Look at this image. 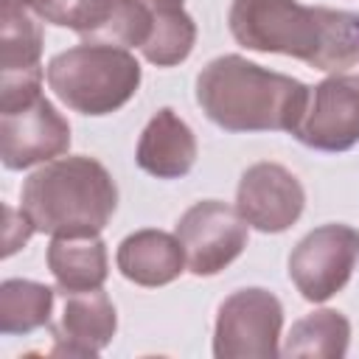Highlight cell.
<instances>
[{
    "mask_svg": "<svg viewBox=\"0 0 359 359\" xmlns=\"http://www.w3.org/2000/svg\"><path fill=\"white\" fill-rule=\"evenodd\" d=\"M70 149V123L42 95L0 107V160L8 171L62 157Z\"/></svg>",
    "mask_w": 359,
    "mask_h": 359,
    "instance_id": "7",
    "label": "cell"
},
{
    "mask_svg": "<svg viewBox=\"0 0 359 359\" xmlns=\"http://www.w3.org/2000/svg\"><path fill=\"white\" fill-rule=\"evenodd\" d=\"M149 8H180L182 0H143Z\"/></svg>",
    "mask_w": 359,
    "mask_h": 359,
    "instance_id": "20",
    "label": "cell"
},
{
    "mask_svg": "<svg viewBox=\"0 0 359 359\" xmlns=\"http://www.w3.org/2000/svg\"><path fill=\"white\" fill-rule=\"evenodd\" d=\"M317 151H348L359 143V76L331 73L311 87L306 112L292 132Z\"/></svg>",
    "mask_w": 359,
    "mask_h": 359,
    "instance_id": "10",
    "label": "cell"
},
{
    "mask_svg": "<svg viewBox=\"0 0 359 359\" xmlns=\"http://www.w3.org/2000/svg\"><path fill=\"white\" fill-rule=\"evenodd\" d=\"M359 261V230L342 222L320 224L306 233L289 255V278L300 297L325 303L345 289Z\"/></svg>",
    "mask_w": 359,
    "mask_h": 359,
    "instance_id": "6",
    "label": "cell"
},
{
    "mask_svg": "<svg viewBox=\"0 0 359 359\" xmlns=\"http://www.w3.org/2000/svg\"><path fill=\"white\" fill-rule=\"evenodd\" d=\"M233 39L258 53H283L314 70L345 73L359 62V14L297 0H233Z\"/></svg>",
    "mask_w": 359,
    "mask_h": 359,
    "instance_id": "1",
    "label": "cell"
},
{
    "mask_svg": "<svg viewBox=\"0 0 359 359\" xmlns=\"http://www.w3.org/2000/svg\"><path fill=\"white\" fill-rule=\"evenodd\" d=\"M121 275L137 286H168L185 272V250L177 233L143 227L129 233L115 252Z\"/></svg>",
    "mask_w": 359,
    "mask_h": 359,
    "instance_id": "15",
    "label": "cell"
},
{
    "mask_svg": "<svg viewBox=\"0 0 359 359\" xmlns=\"http://www.w3.org/2000/svg\"><path fill=\"white\" fill-rule=\"evenodd\" d=\"M174 233L185 250L188 272L196 278H210L244 252L250 224L236 208L219 199H202L180 216Z\"/></svg>",
    "mask_w": 359,
    "mask_h": 359,
    "instance_id": "8",
    "label": "cell"
},
{
    "mask_svg": "<svg viewBox=\"0 0 359 359\" xmlns=\"http://www.w3.org/2000/svg\"><path fill=\"white\" fill-rule=\"evenodd\" d=\"M20 0H0V107L42 93V25Z\"/></svg>",
    "mask_w": 359,
    "mask_h": 359,
    "instance_id": "11",
    "label": "cell"
},
{
    "mask_svg": "<svg viewBox=\"0 0 359 359\" xmlns=\"http://www.w3.org/2000/svg\"><path fill=\"white\" fill-rule=\"evenodd\" d=\"M118 331L115 303L104 289L65 292L59 323L50 325L53 356H98Z\"/></svg>",
    "mask_w": 359,
    "mask_h": 359,
    "instance_id": "13",
    "label": "cell"
},
{
    "mask_svg": "<svg viewBox=\"0 0 359 359\" xmlns=\"http://www.w3.org/2000/svg\"><path fill=\"white\" fill-rule=\"evenodd\" d=\"M351 345V323L342 311L337 309H320L306 317H300L289 337L286 345L280 348L283 356H325V359H339L348 353Z\"/></svg>",
    "mask_w": 359,
    "mask_h": 359,
    "instance_id": "18",
    "label": "cell"
},
{
    "mask_svg": "<svg viewBox=\"0 0 359 359\" xmlns=\"http://www.w3.org/2000/svg\"><path fill=\"white\" fill-rule=\"evenodd\" d=\"M45 258L62 294L101 289L109 272L101 236H53Z\"/></svg>",
    "mask_w": 359,
    "mask_h": 359,
    "instance_id": "16",
    "label": "cell"
},
{
    "mask_svg": "<svg viewBox=\"0 0 359 359\" xmlns=\"http://www.w3.org/2000/svg\"><path fill=\"white\" fill-rule=\"evenodd\" d=\"M56 292L39 280L6 278L0 283V331L6 337L31 334L50 325Z\"/></svg>",
    "mask_w": 359,
    "mask_h": 359,
    "instance_id": "17",
    "label": "cell"
},
{
    "mask_svg": "<svg viewBox=\"0 0 359 359\" xmlns=\"http://www.w3.org/2000/svg\"><path fill=\"white\" fill-rule=\"evenodd\" d=\"M311 87L238 53L210 59L196 76V104L224 132H294Z\"/></svg>",
    "mask_w": 359,
    "mask_h": 359,
    "instance_id": "2",
    "label": "cell"
},
{
    "mask_svg": "<svg viewBox=\"0 0 359 359\" xmlns=\"http://www.w3.org/2000/svg\"><path fill=\"white\" fill-rule=\"evenodd\" d=\"M283 306L261 286L236 289L227 294L216 311L213 328V356L216 359H269L280 353Z\"/></svg>",
    "mask_w": 359,
    "mask_h": 359,
    "instance_id": "5",
    "label": "cell"
},
{
    "mask_svg": "<svg viewBox=\"0 0 359 359\" xmlns=\"http://www.w3.org/2000/svg\"><path fill=\"white\" fill-rule=\"evenodd\" d=\"M20 3H22V6H28L34 14H39L42 8H48V6H50V3H56V0H20Z\"/></svg>",
    "mask_w": 359,
    "mask_h": 359,
    "instance_id": "21",
    "label": "cell"
},
{
    "mask_svg": "<svg viewBox=\"0 0 359 359\" xmlns=\"http://www.w3.org/2000/svg\"><path fill=\"white\" fill-rule=\"evenodd\" d=\"M53 95L81 115L118 112L140 87L143 70L129 48L81 42L56 53L45 67Z\"/></svg>",
    "mask_w": 359,
    "mask_h": 359,
    "instance_id": "4",
    "label": "cell"
},
{
    "mask_svg": "<svg viewBox=\"0 0 359 359\" xmlns=\"http://www.w3.org/2000/svg\"><path fill=\"white\" fill-rule=\"evenodd\" d=\"M154 22L146 45L140 48L143 59L157 65V67H174L185 62L194 50L196 42V22L194 17L180 6V8H151Z\"/></svg>",
    "mask_w": 359,
    "mask_h": 359,
    "instance_id": "19",
    "label": "cell"
},
{
    "mask_svg": "<svg viewBox=\"0 0 359 359\" xmlns=\"http://www.w3.org/2000/svg\"><path fill=\"white\" fill-rule=\"evenodd\" d=\"M118 208V185L104 163L67 154L42 163L20 188V213L36 233L98 236Z\"/></svg>",
    "mask_w": 359,
    "mask_h": 359,
    "instance_id": "3",
    "label": "cell"
},
{
    "mask_svg": "<svg viewBox=\"0 0 359 359\" xmlns=\"http://www.w3.org/2000/svg\"><path fill=\"white\" fill-rule=\"evenodd\" d=\"M36 17L76 31L90 45L115 48H143L154 22L143 0H56Z\"/></svg>",
    "mask_w": 359,
    "mask_h": 359,
    "instance_id": "9",
    "label": "cell"
},
{
    "mask_svg": "<svg viewBox=\"0 0 359 359\" xmlns=\"http://www.w3.org/2000/svg\"><path fill=\"white\" fill-rule=\"evenodd\" d=\"M306 208L303 182L280 163L264 160L250 165L236 188V210L258 233L289 230Z\"/></svg>",
    "mask_w": 359,
    "mask_h": 359,
    "instance_id": "12",
    "label": "cell"
},
{
    "mask_svg": "<svg viewBox=\"0 0 359 359\" xmlns=\"http://www.w3.org/2000/svg\"><path fill=\"white\" fill-rule=\"evenodd\" d=\"M135 163L157 180H180L196 163V137L191 126L171 109H157L140 132Z\"/></svg>",
    "mask_w": 359,
    "mask_h": 359,
    "instance_id": "14",
    "label": "cell"
}]
</instances>
